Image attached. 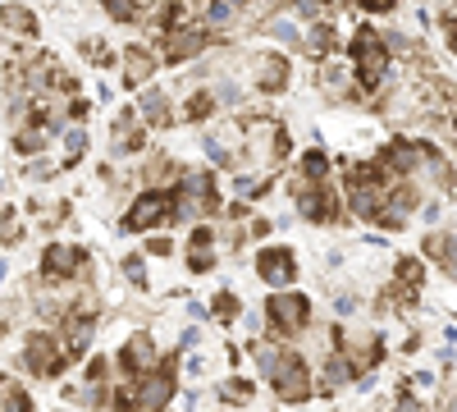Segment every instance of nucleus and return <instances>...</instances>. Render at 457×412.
<instances>
[{
  "label": "nucleus",
  "mask_w": 457,
  "mask_h": 412,
  "mask_svg": "<svg viewBox=\"0 0 457 412\" xmlns=\"http://www.w3.org/2000/svg\"><path fill=\"white\" fill-rule=\"evenodd\" d=\"M270 381H275V394L284 403H302V399H312V385H307V366H302L297 357H279L275 371H270Z\"/></svg>",
  "instance_id": "4"
},
{
  "label": "nucleus",
  "mask_w": 457,
  "mask_h": 412,
  "mask_svg": "<svg viewBox=\"0 0 457 412\" xmlns=\"http://www.w3.org/2000/svg\"><path fill=\"white\" fill-rule=\"evenodd\" d=\"M394 412H421V403H416V399H403V403H398Z\"/></svg>",
  "instance_id": "39"
},
{
  "label": "nucleus",
  "mask_w": 457,
  "mask_h": 412,
  "mask_svg": "<svg viewBox=\"0 0 457 412\" xmlns=\"http://www.w3.org/2000/svg\"><path fill=\"white\" fill-rule=\"evenodd\" d=\"M174 399V376L156 371V376H142L133 390V412H165V403Z\"/></svg>",
  "instance_id": "5"
},
{
  "label": "nucleus",
  "mask_w": 457,
  "mask_h": 412,
  "mask_svg": "<svg viewBox=\"0 0 457 412\" xmlns=\"http://www.w3.org/2000/svg\"><path fill=\"white\" fill-rule=\"evenodd\" d=\"M92 330H96V316L92 312H79V316H69L64 321V357H83L87 353V340H92Z\"/></svg>",
  "instance_id": "9"
},
{
  "label": "nucleus",
  "mask_w": 457,
  "mask_h": 412,
  "mask_svg": "<svg viewBox=\"0 0 457 412\" xmlns=\"http://www.w3.org/2000/svg\"><path fill=\"white\" fill-rule=\"evenodd\" d=\"M211 115V97H193V105H187V120H206Z\"/></svg>",
  "instance_id": "31"
},
{
  "label": "nucleus",
  "mask_w": 457,
  "mask_h": 412,
  "mask_svg": "<svg viewBox=\"0 0 457 412\" xmlns=\"http://www.w3.org/2000/svg\"><path fill=\"white\" fill-rule=\"evenodd\" d=\"M325 174H329L325 152H307V156H302V179H325Z\"/></svg>",
  "instance_id": "22"
},
{
  "label": "nucleus",
  "mask_w": 457,
  "mask_h": 412,
  "mask_svg": "<svg viewBox=\"0 0 457 412\" xmlns=\"http://www.w3.org/2000/svg\"><path fill=\"white\" fill-rule=\"evenodd\" d=\"M426 252L439 256V261H444V271L453 275V234H430V239H426Z\"/></svg>",
  "instance_id": "19"
},
{
  "label": "nucleus",
  "mask_w": 457,
  "mask_h": 412,
  "mask_svg": "<svg viewBox=\"0 0 457 412\" xmlns=\"http://www.w3.org/2000/svg\"><path fill=\"white\" fill-rule=\"evenodd\" d=\"M87 55H92L96 64H105V46H101V42H87Z\"/></svg>",
  "instance_id": "37"
},
{
  "label": "nucleus",
  "mask_w": 457,
  "mask_h": 412,
  "mask_svg": "<svg viewBox=\"0 0 457 412\" xmlns=\"http://www.w3.org/2000/svg\"><path fill=\"white\" fill-rule=\"evenodd\" d=\"M124 271H129L133 284H142V256H129V261H124Z\"/></svg>",
  "instance_id": "34"
},
{
  "label": "nucleus",
  "mask_w": 457,
  "mask_h": 412,
  "mask_svg": "<svg viewBox=\"0 0 457 412\" xmlns=\"http://www.w3.org/2000/svg\"><path fill=\"white\" fill-rule=\"evenodd\" d=\"M320 79H325V88H334V92H338L343 83H348V64H338V60H334V64H325V69H320Z\"/></svg>",
  "instance_id": "24"
},
{
  "label": "nucleus",
  "mask_w": 457,
  "mask_h": 412,
  "mask_svg": "<svg viewBox=\"0 0 457 412\" xmlns=\"http://www.w3.org/2000/svg\"><path fill=\"white\" fill-rule=\"evenodd\" d=\"M151 69H156V60H151L142 46H129V83H133V88L151 79Z\"/></svg>",
  "instance_id": "15"
},
{
  "label": "nucleus",
  "mask_w": 457,
  "mask_h": 412,
  "mask_svg": "<svg viewBox=\"0 0 457 412\" xmlns=\"http://www.w3.org/2000/svg\"><path fill=\"white\" fill-rule=\"evenodd\" d=\"M220 394H224L228 403H247V399H252V385H243V381H224Z\"/></svg>",
  "instance_id": "25"
},
{
  "label": "nucleus",
  "mask_w": 457,
  "mask_h": 412,
  "mask_svg": "<svg viewBox=\"0 0 457 412\" xmlns=\"http://www.w3.org/2000/svg\"><path fill=\"white\" fill-rule=\"evenodd\" d=\"M0 28H10V32H23V37H32V32H37V19H32L28 10L10 5V10H0Z\"/></svg>",
  "instance_id": "16"
},
{
  "label": "nucleus",
  "mask_w": 457,
  "mask_h": 412,
  "mask_svg": "<svg viewBox=\"0 0 457 412\" xmlns=\"http://www.w3.org/2000/svg\"><path fill=\"white\" fill-rule=\"evenodd\" d=\"M228 5H247V0H228Z\"/></svg>",
  "instance_id": "40"
},
{
  "label": "nucleus",
  "mask_w": 457,
  "mask_h": 412,
  "mask_svg": "<svg viewBox=\"0 0 457 412\" xmlns=\"http://www.w3.org/2000/svg\"><path fill=\"white\" fill-rule=\"evenodd\" d=\"M211 243H215L211 230H197V234H193V248H211Z\"/></svg>",
  "instance_id": "35"
},
{
  "label": "nucleus",
  "mask_w": 457,
  "mask_h": 412,
  "mask_svg": "<svg viewBox=\"0 0 457 412\" xmlns=\"http://www.w3.org/2000/svg\"><path fill=\"white\" fill-rule=\"evenodd\" d=\"M256 88L261 92H284L288 88V60L284 55H265L256 69Z\"/></svg>",
  "instance_id": "12"
},
{
  "label": "nucleus",
  "mask_w": 457,
  "mask_h": 412,
  "mask_svg": "<svg viewBox=\"0 0 457 412\" xmlns=\"http://www.w3.org/2000/svg\"><path fill=\"white\" fill-rule=\"evenodd\" d=\"M187 261H193V271H211V248H193Z\"/></svg>",
  "instance_id": "32"
},
{
  "label": "nucleus",
  "mask_w": 457,
  "mask_h": 412,
  "mask_svg": "<svg viewBox=\"0 0 457 412\" xmlns=\"http://www.w3.org/2000/svg\"><path fill=\"white\" fill-rule=\"evenodd\" d=\"M46 133H19V152H42Z\"/></svg>",
  "instance_id": "29"
},
{
  "label": "nucleus",
  "mask_w": 457,
  "mask_h": 412,
  "mask_svg": "<svg viewBox=\"0 0 457 412\" xmlns=\"http://www.w3.org/2000/svg\"><path fill=\"white\" fill-rule=\"evenodd\" d=\"M265 32H270V37H279V42H297V28H293L288 19H275V23H265Z\"/></svg>",
  "instance_id": "28"
},
{
  "label": "nucleus",
  "mask_w": 457,
  "mask_h": 412,
  "mask_svg": "<svg viewBox=\"0 0 457 412\" xmlns=\"http://www.w3.org/2000/svg\"><path fill=\"white\" fill-rule=\"evenodd\" d=\"M151 366H156V344H151L146 334H133L129 349H124V371H133V376H146Z\"/></svg>",
  "instance_id": "11"
},
{
  "label": "nucleus",
  "mask_w": 457,
  "mask_h": 412,
  "mask_svg": "<svg viewBox=\"0 0 457 412\" xmlns=\"http://www.w3.org/2000/svg\"><path fill=\"white\" fill-rule=\"evenodd\" d=\"M64 147H69V161H79V156L87 152V133H83V129H73V133L64 138Z\"/></svg>",
  "instance_id": "26"
},
{
  "label": "nucleus",
  "mask_w": 457,
  "mask_h": 412,
  "mask_svg": "<svg viewBox=\"0 0 457 412\" xmlns=\"http://www.w3.org/2000/svg\"><path fill=\"white\" fill-rule=\"evenodd\" d=\"M348 381H353V362L343 357V353L325 357V390H334V385H348Z\"/></svg>",
  "instance_id": "14"
},
{
  "label": "nucleus",
  "mask_w": 457,
  "mask_h": 412,
  "mask_svg": "<svg viewBox=\"0 0 457 412\" xmlns=\"http://www.w3.org/2000/svg\"><path fill=\"white\" fill-rule=\"evenodd\" d=\"M174 193H146V198H137V206L129 211V230H156V224H170L174 220Z\"/></svg>",
  "instance_id": "3"
},
{
  "label": "nucleus",
  "mask_w": 457,
  "mask_h": 412,
  "mask_svg": "<svg viewBox=\"0 0 457 412\" xmlns=\"http://www.w3.org/2000/svg\"><path fill=\"white\" fill-rule=\"evenodd\" d=\"M197 340H202V330L193 325V330H183V349H197Z\"/></svg>",
  "instance_id": "36"
},
{
  "label": "nucleus",
  "mask_w": 457,
  "mask_h": 412,
  "mask_svg": "<svg viewBox=\"0 0 457 412\" xmlns=\"http://www.w3.org/2000/svg\"><path fill=\"white\" fill-rule=\"evenodd\" d=\"M256 271H261V280H265V284H275V289L293 284V275H297L293 252H284V248H265V252L256 256Z\"/></svg>",
  "instance_id": "8"
},
{
  "label": "nucleus",
  "mask_w": 457,
  "mask_h": 412,
  "mask_svg": "<svg viewBox=\"0 0 457 412\" xmlns=\"http://www.w3.org/2000/svg\"><path fill=\"white\" fill-rule=\"evenodd\" d=\"M83 252L79 248H64V243H55V248H46V256H42V271H46V280H69L73 271L83 266Z\"/></svg>",
  "instance_id": "10"
},
{
  "label": "nucleus",
  "mask_w": 457,
  "mask_h": 412,
  "mask_svg": "<svg viewBox=\"0 0 457 412\" xmlns=\"http://www.w3.org/2000/svg\"><path fill=\"white\" fill-rule=\"evenodd\" d=\"M215 312H220V321H234L238 316V298L234 293H220L215 298Z\"/></svg>",
  "instance_id": "27"
},
{
  "label": "nucleus",
  "mask_w": 457,
  "mask_h": 412,
  "mask_svg": "<svg viewBox=\"0 0 457 412\" xmlns=\"http://www.w3.org/2000/svg\"><path fill=\"white\" fill-rule=\"evenodd\" d=\"M297 211L307 215V220H334V215H338L334 198L320 189L316 179H297Z\"/></svg>",
  "instance_id": "6"
},
{
  "label": "nucleus",
  "mask_w": 457,
  "mask_h": 412,
  "mask_svg": "<svg viewBox=\"0 0 457 412\" xmlns=\"http://www.w3.org/2000/svg\"><path fill=\"white\" fill-rule=\"evenodd\" d=\"M105 10H110V19H120V23L142 19V5H137V0H105Z\"/></svg>",
  "instance_id": "21"
},
{
  "label": "nucleus",
  "mask_w": 457,
  "mask_h": 412,
  "mask_svg": "<svg viewBox=\"0 0 457 412\" xmlns=\"http://www.w3.org/2000/svg\"><path fill=\"white\" fill-rule=\"evenodd\" d=\"M398 284L407 289V298H416V289H421V261H398Z\"/></svg>",
  "instance_id": "20"
},
{
  "label": "nucleus",
  "mask_w": 457,
  "mask_h": 412,
  "mask_svg": "<svg viewBox=\"0 0 457 412\" xmlns=\"http://www.w3.org/2000/svg\"><path fill=\"white\" fill-rule=\"evenodd\" d=\"M23 357H28L32 371H42V376H55V371L64 366V349H60V340H51V334H32Z\"/></svg>",
  "instance_id": "7"
},
{
  "label": "nucleus",
  "mask_w": 457,
  "mask_h": 412,
  "mask_svg": "<svg viewBox=\"0 0 457 412\" xmlns=\"http://www.w3.org/2000/svg\"><path fill=\"white\" fill-rule=\"evenodd\" d=\"M206 152H211V161H215V165H228V152H224V147H220L215 138H206Z\"/></svg>",
  "instance_id": "33"
},
{
  "label": "nucleus",
  "mask_w": 457,
  "mask_h": 412,
  "mask_svg": "<svg viewBox=\"0 0 457 412\" xmlns=\"http://www.w3.org/2000/svg\"><path fill=\"white\" fill-rule=\"evenodd\" d=\"M202 46H206V37H202L197 28H179V32L170 37V51H165V60H170V64H179V60H193Z\"/></svg>",
  "instance_id": "13"
},
{
  "label": "nucleus",
  "mask_w": 457,
  "mask_h": 412,
  "mask_svg": "<svg viewBox=\"0 0 457 412\" xmlns=\"http://www.w3.org/2000/svg\"><path fill=\"white\" fill-rule=\"evenodd\" d=\"M142 115L156 124V129H170V105H165L161 92H146V97H142Z\"/></svg>",
  "instance_id": "17"
},
{
  "label": "nucleus",
  "mask_w": 457,
  "mask_h": 412,
  "mask_svg": "<svg viewBox=\"0 0 457 412\" xmlns=\"http://www.w3.org/2000/svg\"><path fill=\"white\" fill-rule=\"evenodd\" d=\"M307 51H312V55H320V60L334 51V28H329V23H316V28L307 32Z\"/></svg>",
  "instance_id": "18"
},
{
  "label": "nucleus",
  "mask_w": 457,
  "mask_h": 412,
  "mask_svg": "<svg viewBox=\"0 0 457 412\" xmlns=\"http://www.w3.org/2000/svg\"><path fill=\"white\" fill-rule=\"evenodd\" d=\"M252 353H256V366L265 371V376H270V371H275V362L284 357V353H279L275 344H252Z\"/></svg>",
  "instance_id": "23"
},
{
  "label": "nucleus",
  "mask_w": 457,
  "mask_h": 412,
  "mask_svg": "<svg viewBox=\"0 0 457 412\" xmlns=\"http://www.w3.org/2000/svg\"><path fill=\"white\" fill-rule=\"evenodd\" d=\"M353 60H357V73H361L366 88H375L379 79H385V69H389V51H385V42H379L370 28H361L353 37Z\"/></svg>",
  "instance_id": "1"
},
{
  "label": "nucleus",
  "mask_w": 457,
  "mask_h": 412,
  "mask_svg": "<svg viewBox=\"0 0 457 412\" xmlns=\"http://www.w3.org/2000/svg\"><path fill=\"white\" fill-rule=\"evenodd\" d=\"M366 10H394V0H361Z\"/></svg>",
  "instance_id": "38"
},
{
  "label": "nucleus",
  "mask_w": 457,
  "mask_h": 412,
  "mask_svg": "<svg viewBox=\"0 0 457 412\" xmlns=\"http://www.w3.org/2000/svg\"><path fill=\"white\" fill-rule=\"evenodd\" d=\"M19 239H23V234H19V220L5 215V220H0V243H19Z\"/></svg>",
  "instance_id": "30"
},
{
  "label": "nucleus",
  "mask_w": 457,
  "mask_h": 412,
  "mask_svg": "<svg viewBox=\"0 0 457 412\" xmlns=\"http://www.w3.org/2000/svg\"><path fill=\"white\" fill-rule=\"evenodd\" d=\"M265 307H270V325L279 334H293V330H302V325L312 321V303L302 293H275Z\"/></svg>",
  "instance_id": "2"
}]
</instances>
